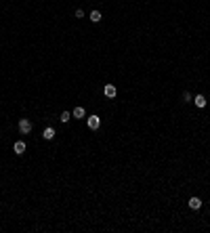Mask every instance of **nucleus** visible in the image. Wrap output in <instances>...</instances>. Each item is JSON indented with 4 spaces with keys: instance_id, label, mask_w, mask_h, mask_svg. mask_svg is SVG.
Returning a JSON list of instances; mask_svg holds the SVG:
<instances>
[{
    "instance_id": "7ed1b4c3",
    "label": "nucleus",
    "mask_w": 210,
    "mask_h": 233,
    "mask_svg": "<svg viewBox=\"0 0 210 233\" xmlns=\"http://www.w3.org/2000/svg\"><path fill=\"white\" fill-rule=\"evenodd\" d=\"M103 93H105V97H109V99H114V97L118 94V91H116V86H114V84H105V88H103Z\"/></svg>"
},
{
    "instance_id": "1a4fd4ad",
    "label": "nucleus",
    "mask_w": 210,
    "mask_h": 233,
    "mask_svg": "<svg viewBox=\"0 0 210 233\" xmlns=\"http://www.w3.org/2000/svg\"><path fill=\"white\" fill-rule=\"evenodd\" d=\"M84 116H86L84 107H76V109H74V118H78V120H80V118H84Z\"/></svg>"
},
{
    "instance_id": "423d86ee",
    "label": "nucleus",
    "mask_w": 210,
    "mask_h": 233,
    "mask_svg": "<svg viewBox=\"0 0 210 233\" xmlns=\"http://www.w3.org/2000/svg\"><path fill=\"white\" fill-rule=\"evenodd\" d=\"M193 103H195L198 107H206V97H204V94H198V97L193 99Z\"/></svg>"
},
{
    "instance_id": "f8f14e48",
    "label": "nucleus",
    "mask_w": 210,
    "mask_h": 233,
    "mask_svg": "<svg viewBox=\"0 0 210 233\" xmlns=\"http://www.w3.org/2000/svg\"><path fill=\"white\" fill-rule=\"evenodd\" d=\"M183 101H191V94H189V93H183Z\"/></svg>"
},
{
    "instance_id": "6e6552de",
    "label": "nucleus",
    "mask_w": 210,
    "mask_h": 233,
    "mask_svg": "<svg viewBox=\"0 0 210 233\" xmlns=\"http://www.w3.org/2000/svg\"><path fill=\"white\" fill-rule=\"evenodd\" d=\"M88 17H90V21H92V23H99V21H101V13H99V11H92Z\"/></svg>"
},
{
    "instance_id": "f03ea898",
    "label": "nucleus",
    "mask_w": 210,
    "mask_h": 233,
    "mask_svg": "<svg viewBox=\"0 0 210 233\" xmlns=\"http://www.w3.org/2000/svg\"><path fill=\"white\" fill-rule=\"evenodd\" d=\"M101 126V118L99 116H88V128L90 130H97Z\"/></svg>"
},
{
    "instance_id": "f257e3e1",
    "label": "nucleus",
    "mask_w": 210,
    "mask_h": 233,
    "mask_svg": "<svg viewBox=\"0 0 210 233\" xmlns=\"http://www.w3.org/2000/svg\"><path fill=\"white\" fill-rule=\"evenodd\" d=\"M19 130H21L23 135L32 132V122H30L27 118H21V120H19Z\"/></svg>"
},
{
    "instance_id": "20e7f679",
    "label": "nucleus",
    "mask_w": 210,
    "mask_h": 233,
    "mask_svg": "<svg viewBox=\"0 0 210 233\" xmlns=\"http://www.w3.org/2000/svg\"><path fill=\"white\" fill-rule=\"evenodd\" d=\"M189 208H191V210L202 208V199H200V197H189Z\"/></svg>"
},
{
    "instance_id": "9b49d317",
    "label": "nucleus",
    "mask_w": 210,
    "mask_h": 233,
    "mask_svg": "<svg viewBox=\"0 0 210 233\" xmlns=\"http://www.w3.org/2000/svg\"><path fill=\"white\" fill-rule=\"evenodd\" d=\"M84 17V11L82 8H78V11H76V19H82Z\"/></svg>"
},
{
    "instance_id": "0eeeda50",
    "label": "nucleus",
    "mask_w": 210,
    "mask_h": 233,
    "mask_svg": "<svg viewBox=\"0 0 210 233\" xmlns=\"http://www.w3.org/2000/svg\"><path fill=\"white\" fill-rule=\"evenodd\" d=\"M42 137H44L46 141L55 139V130H53V128H44V132H42Z\"/></svg>"
},
{
    "instance_id": "39448f33",
    "label": "nucleus",
    "mask_w": 210,
    "mask_h": 233,
    "mask_svg": "<svg viewBox=\"0 0 210 233\" xmlns=\"http://www.w3.org/2000/svg\"><path fill=\"white\" fill-rule=\"evenodd\" d=\"M13 149H15V153H17V155H21V153L25 151V143H23V141H17Z\"/></svg>"
},
{
    "instance_id": "9d476101",
    "label": "nucleus",
    "mask_w": 210,
    "mask_h": 233,
    "mask_svg": "<svg viewBox=\"0 0 210 233\" xmlns=\"http://www.w3.org/2000/svg\"><path fill=\"white\" fill-rule=\"evenodd\" d=\"M69 118H72V113H69V111H63V113H61V118H59V120H61V122H63V124H65V122H69Z\"/></svg>"
}]
</instances>
